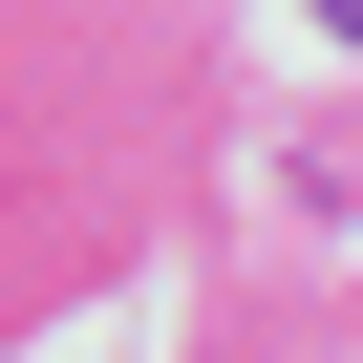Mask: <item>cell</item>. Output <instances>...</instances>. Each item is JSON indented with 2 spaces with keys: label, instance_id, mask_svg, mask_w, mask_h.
<instances>
[{
  "label": "cell",
  "instance_id": "obj_1",
  "mask_svg": "<svg viewBox=\"0 0 363 363\" xmlns=\"http://www.w3.org/2000/svg\"><path fill=\"white\" fill-rule=\"evenodd\" d=\"M320 22H342V43H363V0H320Z\"/></svg>",
  "mask_w": 363,
  "mask_h": 363
}]
</instances>
